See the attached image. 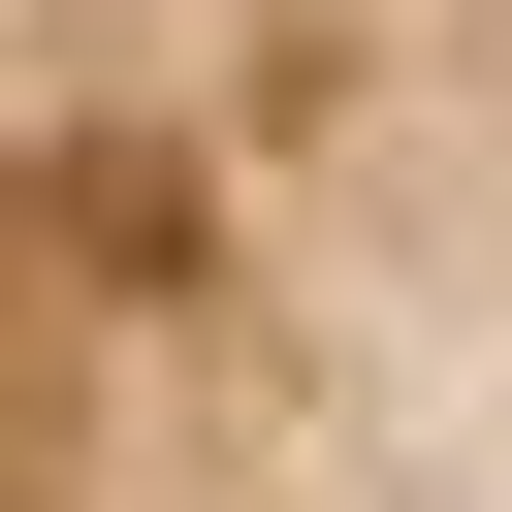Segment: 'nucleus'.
I'll return each instance as SVG.
<instances>
[{
	"instance_id": "obj_1",
	"label": "nucleus",
	"mask_w": 512,
	"mask_h": 512,
	"mask_svg": "<svg viewBox=\"0 0 512 512\" xmlns=\"http://www.w3.org/2000/svg\"><path fill=\"white\" fill-rule=\"evenodd\" d=\"M0 512H512V0H0Z\"/></svg>"
}]
</instances>
